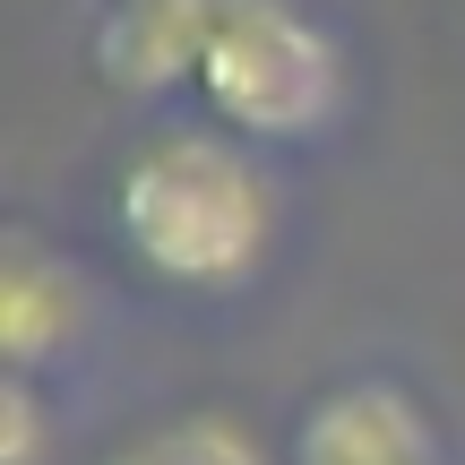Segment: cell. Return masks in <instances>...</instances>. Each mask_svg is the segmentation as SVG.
<instances>
[{"label": "cell", "instance_id": "6da1fadb", "mask_svg": "<svg viewBox=\"0 0 465 465\" xmlns=\"http://www.w3.org/2000/svg\"><path fill=\"white\" fill-rule=\"evenodd\" d=\"M113 232L147 284L190 293V302H232L276 259L284 199L250 138L199 121V130H155L121 155Z\"/></svg>", "mask_w": 465, "mask_h": 465}, {"label": "cell", "instance_id": "7a4b0ae2", "mask_svg": "<svg viewBox=\"0 0 465 465\" xmlns=\"http://www.w3.org/2000/svg\"><path fill=\"white\" fill-rule=\"evenodd\" d=\"M199 104L250 147H319L353 104V61L302 0H224L199 61Z\"/></svg>", "mask_w": 465, "mask_h": 465}, {"label": "cell", "instance_id": "3957f363", "mask_svg": "<svg viewBox=\"0 0 465 465\" xmlns=\"http://www.w3.org/2000/svg\"><path fill=\"white\" fill-rule=\"evenodd\" d=\"M284 465H457L431 405L405 380H328L284 431Z\"/></svg>", "mask_w": 465, "mask_h": 465}, {"label": "cell", "instance_id": "277c9868", "mask_svg": "<svg viewBox=\"0 0 465 465\" xmlns=\"http://www.w3.org/2000/svg\"><path fill=\"white\" fill-rule=\"evenodd\" d=\"M78 336H86V276L44 232L9 224L0 232V362L44 380L61 353H78Z\"/></svg>", "mask_w": 465, "mask_h": 465}, {"label": "cell", "instance_id": "5b68a950", "mask_svg": "<svg viewBox=\"0 0 465 465\" xmlns=\"http://www.w3.org/2000/svg\"><path fill=\"white\" fill-rule=\"evenodd\" d=\"M224 0H95V69L121 95H173L199 86L207 35H216Z\"/></svg>", "mask_w": 465, "mask_h": 465}, {"label": "cell", "instance_id": "8992f818", "mask_svg": "<svg viewBox=\"0 0 465 465\" xmlns=\"http://www.w3.org/2000/svg\"><path fill=\"white\" fill-rule=\"evenodd\" d=\"M104 465H284V457L267 449V440L250 431L242 414H224V405H199V414L147 422V431L121 440Z\"/></svg>", "mask_w": 465, "mask_h": 465}, {"label": "cell", "instance_id": "52a82bcc", "mask_svg": "<svg viewBox=\"0 0 465 465\" xmlns=\"http://www.w3.org/2000/svg\"><path fill=\"white\" fill-rule=\"evenodd\" d=\"M0 465H52V405L26 371H0Z\"/></svg>", "mask_w": 465, "mask_h": 465}]
</instances>
